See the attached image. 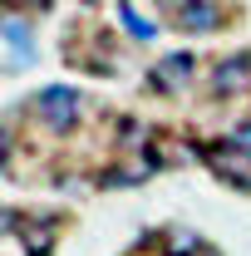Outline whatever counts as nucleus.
I'll return each instance as SVG.
<instances>
[{
    "label": "nucleus",
    "instance_id": "1",
    "mask_svg": "<svg viewBox=\"0 0 251 256\" xmlns=\"http://www.w3.org/2000/svg\"><path fill=\"white\" fill-rule=\"evenodd\" d=\"M30 108L54 128V133H69V128L79 124V89H69V84H50V89H40V94L30 98Z\"/></svg>",
    "mask_w": 251,
    "mask_h": 256
},
{
    "label": "nucleus",
    "instance_id": "2",
    "mask_svg": "<svg viewBox=\"0 0 251 256\" xmlns=\"http://www.w3.org/2000/svg\"><path fill=\"white\" fill-rule=\"evenodd\" d=\"M202 158L217 168L226 182H236V188H251V153L242 143H232V138H222V143H207L202 148Z\"/></svg>",
    "mask_w": 251,
    "mask_h": 256
},
{
    "label": "nucleus",
    "instance_id": "3",
    "mask_svg": "<svg viewBox=\"0 0 251 256\" xmlns=\"http://www.w3.org/2000/svg\"><path fill=\"white\" fill-rule=\"evenodd\" d=\"M172 15H178L172 25L182 34H217L222 20H226L217 0H172Z\"/></svg>",
    "mask_w": 251,
    "mask_h": 256
},
{
    "label": "nucleus",
    "instance_id": "4",
    "mask_svg": "<svg viewBox=\"0 0 251 256\" xmlns=\"http://www.w3.org/2000/svg\"><path fill=\"white\" fill-rule=\"evenodd\" d=\"M5 232L25 242V256H50L60 222H54V217H30V222H25L20 212H10V217H5Z\"/></svg>",
    "mask_w": 251,
    "mask_h": 256
},
{
    "label": "nucleus",
    "instance_id": "5",
    "mask_svg": "<svg viewBox=\"0 0 251 256\" xmlns=\"http://www.w3.org/2000/svg\"><path fill=\"white\" fill-rule=\"evenodd\" d=\"M192 74H197V54L178 50V54H162V60L148 69V84H153L158 94H178V89H188Z\"/></svg>",
    "mask_w": 251,
    "mask_h": 256
},
{
    "label": "nucleus",
    "instance_id": "6",
    "mask_svg": "<svg viewBox=\"0 0 251 256\" xmlns=\"http://www.w3.org/2000/svg\"><path fill=\"white\" fill-rule=\"evenodd\" d=\"M30 60H34V34L25 30L20 15H10V20H5V69L15 74V69H25Z\"/></svg>",
    "mask_w": 251,
    "mask_h": 256
},
{
    "label": "nucleus",
    "instance_id": "7",
    "mask_svg": "<svg viewBox=\"0 0 251 256\" xmlns=\"http://www.w3.org/2000/svg\"><path fill=\"white\" fill-rule=\"evenodd\" d=\"M246 84H251V54H232V60H222L212 69V89L217 94H236Z\"/></svg>",
    "mask_w": 251,
    "mask_h": 256
},
{
    "label": "nucleus",
    "instance_id": "8",
    "mask_svg": "<svg viewBox=\"0 0 251 256\" xmlns=\"http://www.w3.org/2000/svg\"><path fill=\"white\" fill-rule=\"evenodd\" d=\"M202 246H207V242H202L192 226H168V232H162V256H197Z\"/></svg>",
    "mask_w": 251,
    "mask_h": 256
},
{
    "label": "nucleus",
    "instance_id": "9",
    "mask_svg": "<svg viewBox=\"0 0 251 256\" xmlns=\"http://www.w3.org/2000/svg\"><path fill=\"white\" fill-rule=\"evenodd\" d=\"M118 20H124V30L133 34V40H153V34H158V25L138 15V5H133V0H118Z\"/></svg>",
    "mask_w": 251,
    "mask_h": 256
},
{
    "label": "nucleus",
    "instance_id": "10",
    "mask_svg": "<svg viewBox=\"0 0 251 256\" xmlns=\"http://www.w3.org/2000/svg\"><path fill=\"white\" fill-rule=\"evenodd\" d=\"M153 168H114V172H104V182L108 188H133V182H143Z\"/></svg>",
    "mask_w": 251,
    "mask_h": 256
},
{
    "label": "nucleus",
    "instance_id": "11",
    "mask_svg": "<svg viewBox=\"0 0 251 256\" xmlns=\"http://www.w3.org/2000/svg\"><path fill=\"white\" fill-rule=\"evenodd\" d=\"M232 143H242V148L251 153V124H242V128H236V133H232Z\"/></svg>",
    "mask_w": 251,
    "mask_h": 256
},
{
    "label": "nucleus",
    "instance_id": "12",
    "mask_svg": "<svg viewBox=\"0 0 251 256\" xmlns=\"http://www.w3.org/2000/svg\"><path fill=\"white\" fill-rule=\"evenodd\" d=\"M197 256H222V252H217V246H202V252H197Z\"/></svg>",
    "mask_w": 251,
    "mask_h": 256
}]
</instances>
